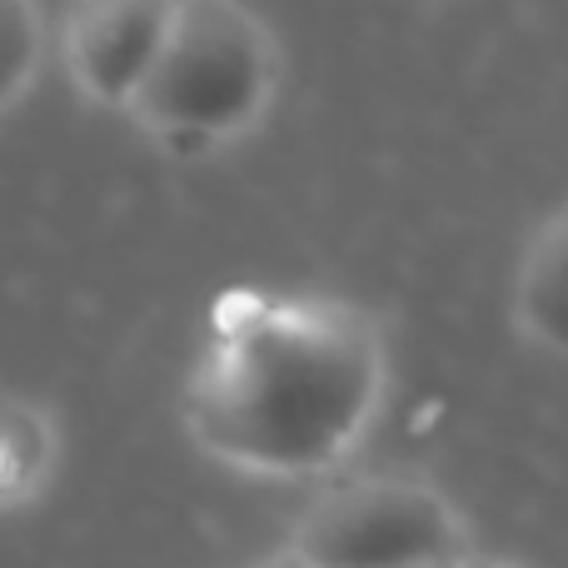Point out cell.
<instances>
[{
  "instance_id": "7a4b0ae2",
  "label": "cell",
  "mask_w": 568,
  "mask_h": 568,
  "mask_svg": "<svg viewBox=\"0 0 568 568\" xmlns=\"http://www.w3.org/2000/svg\"><path fill=\"white\" fill-rule=\"evenodd\" d=\"M275 85L270 36L235 0H180L175 26L130 105L175 140L250 125Z\"/></svg>"
},
{
  "instance_id": "ba28073f",
  "label": "cell",
  "mask_w": 568,
  "mask_h": 568,
  "mask_svg": "<svg viewBox=\"0 0 568 568\" xmlns=\"http://www.w3.org/2000/svg\"><path fill=\"white\" fill-rule=\"evenodd\" d=\"M449 568H454V564H449Z\"/></svg>"
},
{
  "instance_id": "52a82bcc",
  "label": "cell",
  "mask_w": 568,
  "mask_h": 568,
  "mask_svg": "<svg viewBox=\"0 0 568 568\" xmlns=\"http://www.w3.org/2000/svg\"><path fill=\"white\" fill-rule=\"evenodd\" d=\"M454 568H484V564H454Z\"/></svg>"
},
{
  "instance_id": "6da1fadb",
  "label": "cell",
  "mask_w": 568,
  "mask_h": 568,
  "mask_svg": "<svg viewBox=\"0 0 568 568\" xmlns=\"http://www.w3.org/2000/svg\"><path fill=\"white\" fill-rule=\"evenodd\" d=\"M384 379L374 324L349 304L245 294L215 314L190 379V429L260 474L334 464L369 424Z\"/></svg>"
},
{
  "instance_id": "8992f818",
  "label": "cell",
  "mask_w": 568,
  "mask_h": 568,
  "mask_svg": "<svg viewBox=\"0 0 568 568\" xmlns=\"http://www.w3.org/2000/svg\"><path fill=\"white\" fill-rule=\"evenodd\" d=\"M255 568H310V564L294 559V554H280V559H265V564H255Z\"/></svg>"
},
{
  "instance_id": "5b68a950",
  "label": "cell",
  "mask_w": 568,
  "mask_h": 568,
  "mask_svg": "<svg viewBox=\"0 0 568 568\" xmlns=\"http://www.w3.org/2000/svg\"><path fill=\"white\" fill-rule=\"evenodd\" d=\"M519 320L539 344L568 354V205L529 245L519 275Z\"/></svg>"
},
{
  "instance_id": "3957f363",
  "label": "cell",
  "mask_w": 568,
  "mask_h": 568,
  "mask_svg": "<svg viewBox=\"0 0 568 568\" xmlns=\"http://www.w3.org/2000/svg\"><path fill=\"white\" fill-rule=\"evenodd\" d=\"M290 554L310 568H449L459 564V524L419 484L369 479L314 504Z\"/></svg>"
},
{
  "instance_id": "277c9868",
  "label": "cell",
  "mask_w": 568,
  "mask_h": 568,
  "mask_svg": "<svg viewBox=\"0 0 568 568\" xmlns=\"http://www.w3.org/2000/svg\"><path fill=\"white\" fill-rule=\"evenodd\" d=\"M180 0H80L70 20V65L95 100H130L150 75Z\"/></svg>"
}]
</instances>
